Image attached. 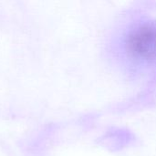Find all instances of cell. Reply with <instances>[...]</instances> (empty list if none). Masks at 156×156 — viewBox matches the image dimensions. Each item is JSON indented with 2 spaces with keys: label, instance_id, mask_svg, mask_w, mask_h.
Returning a JSON list of instances; mask_svg holds the SVG:
<instances>
[{
  "label": "cell",
  "instance_id": "6da1fadb",
  "mask_svg": "<svg viewBox=\"0 0 156 156\" xmlns=\"http://www.w3.org/2000/svg\"><path fill=\"white\" fill-rule=\"evenodd\" d=\"M112 51L130 73L138 76L155 75V17L138 15L122 23L114 35Z\"/></svg>",
  "mask_w": 156,
  "mask_h": 156
}]
</instances>
